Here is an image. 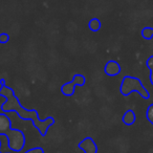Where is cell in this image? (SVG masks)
Returning <instances> with one entry per match:
<instances>
[{
  "label": "cell",
  "instance_id": "obj_13",
  "mask_svg": "<svg viewBox=\"0 0 153 153\" xmlns=\"http://www.w3.org/2000/svg\"><path fill=\"white\" fill-rule=\"evenodd\" d=\"M148 66L150 67V69H151V82H152V84H153V57H151L150 59L148 60Z\"/></svg>",
  "mask_w": 153,
  "mask_h": 153
},
{
  "label": "cell",
  "instance_id": "obj_4",
  "mask_svg": "<svg viewBox=\"0 0 153 153\" xmlns=\"http://www.w3.org/2000/svg\"><path fill=\"white\" fill-rule=\"evenodd\" d=\"M79 147L85 153H97V151H98L96 143L94 142V140H91V138H89V137L82 140L79 144Z\"/></svg>",
  "mask_w": 153,
  "mask_h": 153
},
{
  "label": "cell",
  "instance_id": "obj_3",
  "mask_svg": "<svg viewBox=\"0 0 153 153\" xmlns=\"http://www.w3.org/2000/svg\"><path fill=\"white\" fill-rule=\"evenodd\" d=\"M5 134H7V138H9L10 148H11L12 151L20 152V151L24 148V144H25V137H24L23 133H22L20 130L10 129Z\"/></svg>",
  "mask_w": 153,
  "mask_h": 153
},
{
  "label": "cell",
  "instance_id": "obj_9",
  "mask_svg": "<svg viewBox=\"0 0 153 153\" xmlns=\"http://www.w3.org/2000/svg\"><path fill=\"white\" fill-rule=\"evenodd\" d=\"M123 122L126 125H132L135 122V114L132 110H128L127 112L124 114L123 117Z\"/></svg>",
  "mask_w": 153,
  "mask_h": 153
},
{
  "label": "cell",
  "instance_id": "obj_12",
  "mask_svg": "<svg viewBox=\"0 0 153 153\" xmlns=\"http://www.w3.org/2000/svg\"><path fill=\"white\" fill-rule=\"evenodd\" d=\"M143 37L146 39H151L153 37V28L151 27H146L143 30Z\"/></svg>",
  "mask_w": 153,
  "mask_h": 153
},
{
  "label": "cell",
  "instance_id": "obj_8",
  "mask_svg": "<svg viewBox=\"0 0 153 153\" xmlns=\"http://www.w3.org/2000/svg\"><path fill=\"white\" fill-rule=\"evenodd\" d=\"M74 87H76V85H74V84L72 83V81H71V82H69V83L64 84V85L62 86V88H61V91H62V94H63L64 96H67V97L72 96V94H74Z\"/></svg>",
  "mask_w": 153,
  "mask_h": 153
},
{
  "label": "cell",
  "instance_id": "obj_10",
  "mask_svg": "<svg viewBox=\"0 0 153 153\" xmlns=\"http://www.w3.org/2000/svg\"><path fill=\"white\" fill-rule=\"evenodd\" d=\"M72 83L76 86H83L85 84V76L82 74H74V79H72Z\"/></svg>",
  "mask_w": 153,
  "mask_h": 153
},
{
  "label": "cell",
  "instance_id": "obj_6",
  "mask_svg": "<svg viewBox=\"0 0 153 153\" xmlns=\"http://www.w3.org/2000/svg\"><path fill=\"white\" fill-rule=\"evenodd\" d=\"M12 150L10 148L9 138L7 134L1 133L0 134V153H11Z\"/></svg>",
  "mask_w": 153,
  "mask_h": 153
},
{
  "label": "cell",
  "instance_id": "obj_11",
  "mask_svg": "<svg viewBox=\"0 0 153 153\" xmlns=\"http://www.w3.org/2000/svg\"><path fill=\"white\" fill-rule=\"evenodd\" d=\"M88 27H89L90 30H92V32H98L99 30L101 28V22L99 21L98 19H92L89 21V23H88Z\"/></svg>",
  "mask_w": 153,
  "mask_h": 153
},
{
  "label": "cell",
  "instance_id": "obj_15",
  "mask_svg": "<svg viewBox=\"0 0 153 153\" xmlns=\"http://www.w3.org/2000/svg\"><path fill=\"white\" fill-rule=\"evenodd\" d=\"M9 40H10V37L7 34H4V33H3V34L0 35V43H7Z\"/></svg>",
  "mask_w": 153,
  "mask_h": 153
},
{
  "label": "cell",
  "instance_id": "obj_7",
  "mask_svg": "<svg viewBox=\"0 0 153 153\" xmlns=\"http://www.w3.org/2000/svg\"><path fill=\"white\" fill-rule=\"evenodd\" d=\"M11 127V121L5 114H0V134L7 133Z\"/></svg>",
  "mask_w": 153,
  "mask_h": 153
},
{
  "label": "cell",
  "instance_id": "obj_1",
  "mask_svg": "<svg viewBox=\"0 0 153 153\" xmlns=\"http://www.w3.org/2000/svg\"><path fill=\"white\" fill-rule=\"evenodd\" d=\"M0 94L7 98V102L2 105V110L4 111V112L14 110V111H16L22 119L32 120V121H34L35 126L38 128V130L42 134L46 133L47 128L53 124V120L51 119V117H48V119L45 120V121H40L36 111H34V110L28 111V110H26V109L22 108V107L20 106L18 100L14 97L13 90H12L11 88L7 87L5 85L2 86V88H1V90H0Z\"/></svg>",
  "mask_w": 153,
  "mask_h": 153
},
{
  "label": "cell",
  "instance_id": "obj_2",
  "mask_svg": "<svg viewBox=\"0 0 153 153\" xmlns=\"http://www.w3.org/2000/svg\"><path fill=\"white\" fill-rule=\"evenodd\" d=\"M132 90H135V91H138L140 94L144 98H148L149 94L148 91L143 87L142 83L138 81L135 78H131V76H126L125 79L123 80V83H122L121 86V91L124 96H128Z\"/></svg>",
  "mask_w": 153,
  "mask_h": 153
},
{
  "label": "cell",
  "instance_id": "obj_14",
  "mask_svg": "<svg viewBox=\"0 0 153 153\" xmlns=\"http://www.w3.org/2000/svg\"><path fill=\"white\" fill-rule=\"evenodd\" d=\"M147 115H148V119L151 123L153 124V105H151L148 109V112H147Z\"/></svg>",
  "mask_w": 153,
  "mask_h": 153
},
{
  "label": "cell",
  "instance_id": "obj_16",
  "mask_svg": "<svg viewBox=\"0 0 153 153\" xmlns=\"http://www.w3.org/2000/svg\"><path fill=\"white\" fill-rule=\"evenodd\" d=\"M25 153H44L42 148H34V149H30V150L26 151Z\"/></svg>",
  "mask_w": 153,
  "mask_h": 153
},
{
  "label": "cell",
  "instance_id": "obj_5",
  "mask_svg": "<svg viewBox=\"0 0 153 153\" xmlns=\"http://www.w3.org/2000/svg\"><path fill=\"white\" fill-rule=\"evenodd\" d=\"M121 71V67H120L119 63L115 61H109L108 63L105 65V72L108 76H117Z\"/></svg>",
  "mask_w": 153,
  "mask_h": 153
}]
</instances>
